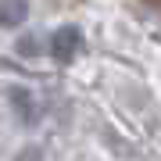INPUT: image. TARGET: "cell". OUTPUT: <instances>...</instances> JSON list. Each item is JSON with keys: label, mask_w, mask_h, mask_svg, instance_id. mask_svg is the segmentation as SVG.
<instances>
[{"label": "cell", "mask_w": 161, "mask_h": 161, "mask_svg": "<svg viewBox=\"0 0 161 161\" xmlns=\"http://www.w3.org/2000/svg\"><path fill=\"white\" fill-rule=\"evenodd\" d=\"M79 47H82L79 25H61V29L54 32V40H50V54H54L58 64H72L75 54H79Z\"/></svg>", "instance_id": "obj_1"}, {"label": "cell", "mask_w": 161, "mask_h": 161, "mask_svg": "<svg viewBox=\"0 0 161 161\" xmlns=\"http://www.w3.org/2000/svg\"><path fill=\"white\" fill-rule=\"evenodd\" d=\"M11 104L22 111V118H25V122H32V118H36V104H32V93H29V90L14 86V90H11Z\"/></svg>", "instance_id": "obj_3"}, {"label": "cell", "mask_w": 161, "mask_h": 161, "mask_svg": "<svg viewBox=\"0 0 161 161\" xmlns=\"http://www.w3.org/2000/svg\"><path fill=\"white\" fill-rule=\"evenodd\" d=\"M143 4H150L154 11H161V0H143Z\"/></svg>", "instance_id": "obj_5"}, {"label": "cell", "mask_w": 161, "mask_h": 161, "mask_svg": "<svg viewBox=\"0 0 161 161\" xmlns=\"http://www.w3.org/2000/svg\"><path fill=\"white\" fill-rule=\"evenodd\" d=\"M18 54H25V58L40 54V36H22V40H18Z\"/></svg>", "instance_id": "obj_4"}, {"label": "cell", "mask_w": 161, "mask_h": 161, "mask_svg": "<svg viewBox=\"0 0 161 161\" xmlns=\"http://www.w3.org/2000/svg\"><path fill=\"white\" fill-rule=\"evenodd\" d=\"M29 18V0H0V25L18 29Z\"/></svg>", "instance_id": "obj_2"}]
</instances>
